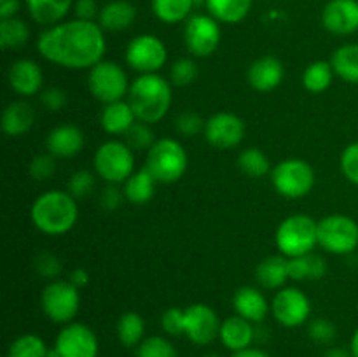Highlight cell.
<instances>
[{
	"instance_id": "1",
	"label": "cell",
	"mask_w": 358,
	"mask_h": 357,
	"mask_svg": "<svg viewBox=\"0 0 358 357\" xmlns=\"http://www.w3.org/2000/svg\"><path fill=\"white\" fill-rule=\"evenodd\" d=\"M37 51L44 59L65 69H93L107 51L105 30L98 21L79 18L62 21L38 34Z\"/></svg>"
},
{
	"instance_id": "2",
	"label": "cell",
	"mask_w": 358,
	"mask_h": 357,
	"mask_svg": "<svg viewBox=\"0 0 358 357\" xmlns=\"http://www.w3.org/2000/svg\"><path fill=\"white\" fill-rule=\"evenodd\" d=\"M30 217L41 233L59 237L76 226L79 219V206L77 200L69 191L49 189L35 200L30 209Z\"/></svg>"
},
{
	"instance_id": "3",
	"label": "cell",
	"mask_w": 358,
	"mask_h": 357,
	"mask_svg": "<svg viewBox=\"0 0 358 357\" xmlns=\"http://www.w3.org/2000/svg\"><path fill=\"white\" fill-rule=\"evenodd\" d=\"M171 100V83L159 74H140L128 91V102L136 119L147 125L159 122L170 111Z\"/></svg>"
},
{
	"instance_id": "4",
	"label": "cell",
	"mask_w": 358,
	"mask_h": 357,
	"mask_svg": "<svg viewBox=\"0 0 358 357\" xmlns=\"http://www.w3.org/2000/svg\"><path fill=\"white\" fill-rule=\"evenodd\" d=\"M276 247L285 258H299L318 245V220L306 214H294L280 223L275 234Z\"/></svg>"
},
{
	"instance_id": "5",
	"label": "cell",
	"mask_w": 358,
	"mask_h": 357,
	"mask_svg": "<svg viewBox=\"0 0 358 357\" xmlns=\"http://www.w3.org/2000/svg\"><path fill=\"white\" fill-rule=\"evenodd\" d=\"M189 158L177 139H157L147 150L145 168L154 175L157 184H175L184 177Z\"/></svg>"
},
{
	"instance_id": "6",
	"label": "cell",
	"mask_w": 358,
	"mask_h": 357,
	"mask_svg": "<svg viewBox=\"0 0 358 357\" xmlns=\"http://www.w3.org/2000/svg\"><path fill=\"white\" fill-rule=\"evenodd\" d=\"M93 168L107 184H124L135 172V154L126 142L107 140L94 153Z\"/></svg>"
},
{
	"instance_id": "7",
	"label": "cell",
	"mask_w": 358,
	"mask_h": 357,
	"mask_svg": "<svg viewBox=\"0 0 358 357\" xmlns=\"http://www.w3.org/2000/svg\"><path fill=\"white\" fill-rule=\"evenodd\" d=\"M271 184L283 198H304L315 186V170L308 161L289 158L271 168Z\"/></svg>"
},
{
	"instance_id": "8",
	"label": "cell",
	"mask_w": 358,
	"mask_h": 357,
	"mask_svg": "<svg viewBox=\"0 0 358 357\" xmlns=\"http://www.w3.org/2000/svg\"><path fill=\"white\" fill-rule=\"evenodd\" d=\"M129 86L131 84H129L124 66L110 59H101L93 69H90V74H87L90 93L103 105L124 100Z\"/></svg>"
},
{
	"instance_id": "9",
	"label": "cell",
	"mask_w": 358,
	"mask_h": 357,
	"mask_svg": "<svg viewBox=\"0 0 358 357\" xmlns=\"http://www.w3.org/2000/svg\"><path fill=\"white\" fill-rule=\"evenodd\" d=\"M318 245L325 252L348 255L358 248V223L345 214H331L318 220Z\"/></svg>"
},
{
	"instance_id": "10",
	"label": "cell",
	"mask_w": 358,
	"mask_h": 357,
	"mask_svg": "<svg viewBox=\"0 0 358 357\" xmlns=\"http://www.w3.org/2000/svg\"><path fill=\"white\" fill-rule=\"evenodd\" d=\"M41 307L45 317L55 324H70L80 307L79 287L70 280H51L42 289Z\"/></svg>"
},
{
	"instance_id": "11",
	"label": "cell",
	"mask_w": 358,
	"mask_h": 357,
	"mask_svg": "<svg viewBox=\"0 0 358 357\" xmlns=\"http://www.w3.org/2000/svg\"><path fill=\"white\" fill-rule=\"evenodd\" d=\"M124 59L129 69L140 74H157L168 62V49L159 37L140 34L126 46Z\"/></svg>"
},
{
	"instance_id": "12",
	"label": "cell",
	"mask_w": 358,
	"mask_h": 357,
	"mask_svg": "<svg viewBox=\"0 0 358 357\" xmlns=\"http://www.w3.org/2000/svg\"><path fill=\"white\" fill-rule=\"evenodd\" d=\"M185 48L194 58H208L222 41L220 23L210 14H192L185 23Z\"/></svg>"
},
{
	"instance_id": "13",
	"label": "cell",
	"mask_w": 358,
	"mask_h": 357,
	"mask_svg": "<svg viewBox=\"0 0 358 357\" xmlns=\"http://www.w3.org/2000/svg\"><path fill=\"white\" fill-rule=\"evenodd\" d=\"M271 314L283 328H299L311 315V301L299 287H282L271 301Z\"/></svg>"
},
{
	"instance_id": "14",
	"label": "cell",
	"mask_w": 358,
	"mask_h": 357,
	"mask_svg": "<svg viewBox=\"0 0 358 357\" xmlns=\"http://www.w3.org/2000/svg\"><path fill=\"white\" fill-rule=\"evenodd\" d=\"M220 318L213 308L205 303H192L184 308V335L194 345H210L219 338Z\"/></svg>"
},
{
	"instance_id": "15",
	"label": "cell",
	"mask_w": 358,
	"mask_h": 357,
	"mask_svg": "<svg viewBox=\"0 0 358 357\" xmlns=\"http://www.w3.org/2000/svg\"><path fill=\"white\" fill-rule=\"evenodd\" d=\"M59 357H98L100 345L90 326L83 322H70L62 328L55 342Z\"/></svg>"
},
{
	"instance_id": "16",
	"label": "cell",
	"mask_w": 358,
	"mask_h": 357,
	"mask_svg": "<svg viewBox=\"0 0 358 357\" xmlns=\"http://www.w3.org/2000/svg\"><path fill=\"white\" fill-rule=\"evenodd\" d=\"M245 122L240 115L233 112H217L206 119L205 135L206 142L215 149H234L245 139Z\"/></svg>"
},
{
	"instance_id": "17",
	"label": "cell",
	"mask_w": 358,
	"mask_h": 357,
	"mask_svg": "<svg viewBox=\"0 0 358 357\" xmlns=\"http://www.w3.org/2000/svg\"><path fill=\"white\" fill-rule=\"evenodd\" d=\"M322 24L334 35L358 31V0H329L322 10Z\"/></svg>"
},
{
	"instance_id": "18",
	"label": "cell",
	"mask_w": 358,
	"mask_h": 357,
	"mask_svg": "<svg viewBox=\"0 0 358 357\" xmlns=\"http://www.w3.org/2000/svg\"><path fill=\"white\" fill-rule=\"evenodd\" d=\"M7 80L10 90L20 97H34L38 94L44 84V74L41 65L30 58L16 59L7 70Z\"/></svg>"
},
{
	"instance_id": "19",
	"label": "cell",
	"mask_w": 358,
	"mask_h": 357,
	"mask_svg": "<svg viewBox=\"0 0 358 357\" xmlns=\"http://www.w3.org/2000/svg\"><path fill=\"white\" fill-rule=\"evenodd\" d=\"M283 76H285V69L280 58L271 55H266L257 58L255 62L250 63L247 70V80L255 91H268L276 90L282 84Z\"/></svg>"
},
{
	"instance_id": "20",
	"label": "cell",
	"mask_w": 358,
	"mask_h": 357,
	"mask_svg": "<svg viewBox=\"0 0 358 357\" xmlns=\"http://www.w3.org/2000/svg\"><path fill=\"white\" fill-rule=\"evenodd\" d=\"M86 136L83 130L76 125H59L49 132L45 147L55 158H73L84 149Z\"/></svg>"
},
{
	"instance_id": "21",
	"label": "cell",
	"mask_w": 358,
	"mask_h": 357,
	"mask_svg": "<svg viewBox=\"0 0 358 357\" xmlns=\"http://www.w3.org/2000/svg\"><path fill=\"white\" fill-rule=\"evenodd\" d=\"M233 308L236 315L247 318L252 324H262L271 310V304L268 303L266 294L257 287L243 286L234 293Z\"/></svg>"
},
{
	"instance_id": "22",
	"label": "cell",
	"mask_w": 358,
	"mask_h": 357,
	"mask_svg": "<svg viewBox=\"0 0 358 357\" xmlns=\"http://www.w3.org/2000/svg\"><path fill=\"white\" fill-rule=\"evenodd\" d=\"M219 340L233 354L250 349L255 342V324L240 315H231L220 324Z\"/></svg>"
},
{
	"instance_id": "23",
	"label": "cell",
	"mask_w": 358,
	"mask_h": 357,
	"mask_svg": "<svg viewBox=\"0 0 358 357\" xmlns=\"http://www.w3.org/2000/svg\"><path fill=\"white\" fill-rule=\"evenodd\" d=\"M136 7L129 0H110L98 14V24L105 31H124L135 23Z\"/></svg>"
},
{
	"instance_id": "24",
	"label": "cell",
	"mask_w": 358,
	"mask_h": 357,
	"mask_svg": "<svg viewBox=\"0 0 358 357\" xmlns=\"http://www.w3.org/2000/svg\"><path fill=\"white\" fill-rule=\"evenodd\" d=\"M255 279L262 289H282L289 276V258L283 254H273L262 259L255 270Z\"/></svg>"
},
{
	"instance_id": "25",
	"label": "cell",
	"mask_w": 358,
	"mask_h": 357,
	"mask_svg": "<svg viewBox=\"0 0 358 357\" xmlns=\"http://www.w3.org/2000/svg\"><path fill=\"white\" fill-rule=\"evenodd\" d=\"M35 122V111L28 102L14 100L3 108L2 130L9 136H21L31 130Z\"/></svg>"
},
{
	"instance_id": "26",
	"label": "cell",
	"mask_w": 358,
	"mask_h": 357,
	"mask_svg": "<svg viewBox=\"0 0 358 357\" xmlns=\"http://www.w3.org/2000/svg\"><path fill=\"white\" fill-rule=\"evenodd\" d=\"M138 121L133 112L131 105L128 100H119L114 104H107L100 114L101 128L108 135H126L129 128Z\"/></svg>"
},
{
	"instance_id": "27",
	"label": "cell",
	"mask_w": 358,
	"mask_h": 357,
	"mask_svg": "<svg viewBox=\"0 0 358 357\" xmlns=\"http://www.w3.org/2000/svg\"><path fill=\"white\" fill-rule=\"evenodd\" d=\"M31 20L42 27H52L65 20L76 0H24Z\"/></svg>"
},
{
	"instance_id": "28",
	"label": "cell",
	"mask_w": 358,
	"mask_h": 357,
	"mask_svg": "<svg viewBox=\"0 0 358 357\" xmlns=\"http://www.w3.org/2000/svg\"><path fill=\"white\" fill-rule=\"evenodd\" d=\"M156 184L157 181L154 178V175L143 167L129 175L128 181L122 184V192H124V198L131 205H145L152 200Z\"/></svg>"
},
{
	"instance_id": "29",
	"label": "cell",
	"mask_w": 358,
	"mask_h": 357,
	"mask_svg": "<svg viewBox=\"0 0 358 357\" xmlns=\"http://www.w3.org/2000/svg\"><path fill=\"white\" fill-rule=\"evenodd\" d=\"M252 6L254 0H206L205 4L210 16L224 24L241 23L252 10Z\"/></svg>"
},
{
	"instance_id": "30",
	"label": "cell",
	"mask_w": 358,
	"mask_h": 357,
	"mask_svg": "<svg viewBox=\"0 0 358 357\" xmlns=\"http://www.w3.org/2000/svg\"><path fill=\"white\" fill-rule=\"evenodd\" d=\"M325 275H327V261L315 252L289 259V276L296 282L320 280Z\"/></svg>"
},
{
	"instance_id": "31",
	"label": "cell",
	"mask_w": 358,
	"mask_h": 357,
	"mask_svg": "<svg viewBox=\"0 0 358 357\" xmlns=\"http://www.w3.org/2000/svg\"><path fill=\"white\" fill-rule=\"evenodd\" d=\"M331 65L345 83L358 84V44H345L332 52Z\"/></svg>"
},
{
	"instance_id": "32",
	"label": "cell",
	"mask_w": 358,
	"mask_h": 357,
	"mask_svg": "<svg viewBox=\"0 0 358 357\" xmlns=\"http://www.w3.org/2000/svg\"><path fill=\"white\" fill-rule=\"evenodd\" d=\"M117 338L122 346H138L145 340V321L136 312H124L117 321Z\"/></svg>"
},
{
	"instance_id": "33",
	"label": "cell",
	"mask_w": 358,
	"mask_h": 357,
	"mask_svg": "<svg viewBox=\"0 0 358 357\" xmlns=\"http://www.w3.org/2000/svg\"><path fill=\"white\" fill-rule=\"evenodd\" d=\"M194 0H152V13L166 24H177L191 18Z\"/></svg>"
},
{
	"instance_id": "34",
	"label": "cell",
	"mask_w": 358,
	"mask_h": 357,
	"mask_svg": "<svg viewBox=\"0 0 358 357\" xmlns=\"http://www.w3.org/2000/svg\"><path fill=\"white\" fill-rule=\"evenodd\" d=\"M334 69H332L331 62H324V59H318V62L310 63V65L304 69L303 72V86L304 90L310 91V93H324L325 90H329V86L334 80Z\"/></svg>"
},
{
	"instance_id": "35",
	"label": "cell",
	"mask_w": 358,
	"mask_h": 357,
	"mask_svg": "<svg viewBox=\"0 0 358 357\" xmlns=\"http://www.w3.org/2000/svg\"><path fill=\"white\" fill-rule=\"evenodd\" d=\"M30 38V28L20 18L0 20V46L3 49H20Z\"/></svg>"
},
{
	"instance_id": "36",
	"label": "cell",
	"mask_w": 358,
	"mask_h": 357,
	"mask_svg": "<svg viewBox=\"0 0 358 357\" xmlns=\"http://www.w3.org/2000/svg\"><path fill=\"white\" fill-rule=\"evenodd\" d=\"M238 167L243 174L254 178H261L266 174H271L269 158L259 147H248V149L241 150L238 156Z\"/></svg>"
},
{
	"instance_id": "37",
	"label": "cell",
	"mask_w": 358,
	"mask_h": 357,
	"mask_svg": "<svg viewBox=\"0 0 358 357\" xmlns=\"http://www.w3.org/2000/svg\"><path fill=\"white\" fill-rule=\"evenodd\" d=\"M48 345L34 332H27L14 340L7 350V357H48Z\"/></svg>"
},
{
	"instance_id": "38",
	"label": "cell",
	"mask_w": 358,
	"mask_h": 357,
	"mask_svg": "<svg viewBox=\"0 0 358 357\" xmlns=\"http://www.w3.org/2000/svg\"><path fill=\"white\" fill-rule=\"evenodd\" d=\"M136 357H180L173 343L164 336H147L136 346Z\"/></svg>"
},
{
	"instance_id": "39",
	"label": "cell",
	"mask_w": 358,
	"mask_h": 357,
	"mask_svg": "<svg viewBox=\"0 0 358 357\" xmlns=\"http://www.w3.org/2000/svg\"><path fill=\"white\" fill-rule=\"evenodd\" d=\"M94 188H96V175L90 170L73 172L69 178V184H66V191L76 200L90 198Z\"/></svg>"
},
{
	"instance_id": "40",
	"label": "cell",
	"mask_w": 358,
	"mask_h": 357,
	"mask_svg": "<svg viewBox=\"0 0 358 357\" xmlns=\"http://www.w3.org/2000/svg\"><path fill=\"white\" fill-rule=\"evenodd\" d=\"M196 77H198V65L192 58H178L170 66L171 86L185 88L194 83Z\"/></svg>"
},
{
	"instance_id": "41",
	"label": "cell",
	"mask_w": 358,
	"mask_h": 357,
	"mask_svg": "<svg viewBox=\"0 0 358 357\" xmlns=\"http://www.w3.org/2000/svg\"><path fill=\"white\" fill-rule=\"evenodd\" d=\"M126 140L124 142L131 147L133 150H149L150 147L156 142V135L150 130V126L147 122L136 121L131 128L126 132Z\"/></svg>"
},
{
	"instance_id": "42",
	"label": "cell",
	"mask_w": 358,
	"mask_h": 357,
	"mask_svg": "<svg viewBox=\"0 0 358 357\" xmlns=\"http://www.w3.org/2000/svg\"><path fill=\"white\" fill-rule=\"evenodd\" d=\"M28 174L37 182L49 181L56 174V158L51 153L37 154L28 164Z\"/></svg>"
},
{
	"instance_id": "43",
	"label": "cell",
	"mask_w": 358,
	"mask_h": 357,
	"mask_svg": "<svg viewBox=\"0 0 358 357\" xmlns=\"http://www.w3.org/2000/svg\"><path fill=\"white\" fill-rule=\"evenodd\" d=\"M308 335L313 340L315 343H320V345H329L336 340L338 336V329H336L334 322H331L329 318H313V321L308 324Z\"/></svg>"
},
{
	"instance_id": "44",
	"label": "cell",
	"mask_w": 358,
	"mask_h": 357,
	"mask_svg": "<svg viewBox=\"0 0 358 357\" xmlns=\"http://www.w3.org/2000/svg\"><path fill=\"white\" fill-rule=\"evenodd\" d=\"M206 121L199 114L192 111H185L182 114H178V118L175 119V130H177L178 135L182 136H194L198 133L205 132Z\"/></svg>"
},
{
	"instance_id": "45",
	"label": "cell",
	"mask_w": 358,
	"mask_h": 357,
	"mask_svg": "<svg viewBox=\"0 0 358 357\" xmlns=\"http://www.w3.org/2000/svg\"><path fill=\"white\" fill-rule=\"evenodd\" d=\"M34 266L35 272H37L38 275L49 280H56V276H58L63 270L62 259L56 254H51V252H42V254H38L37 258H35Z\"/></svg>"
},
{
	"instance_id": "46",
	"label": "cell",
	"mask_w": 358,
	"mask_h": 357,
	"mask_svg": "<svg viewBox=\"0 0 358 357\" xmlns=\"http://www.w3.org/2000/svg\"><path fill=\"white\" fill-rule=\"evenodd\" d=\"M341 172L346 181L358 186V142L350 144L341 153Z\"/></svg>"
},
{
	"instance_id": "47",
	"label": "cell",
	"mask_w": 358,
	"mask_h": 357,
	"mask_svg": "<svg viewBox=\"0 0 358 357\" xmlns=\"http://www.w3.org/2000/svg\"><path fill=\"white\" fill-rule=\"evenodd\" d=\"M161 328L168 336L184 335V310L178 307H171L161 315Z\"/></svg>"
},
{
	"instance_id": "48",
	"label": "cell",
	"mask_w": 358,
	"mask_h": 357,
	"mask_svg": "<svg viewBox=\"0 0 358 357\" xmlns=\"http://www.w3.org/2000/svg\"><path fill=\"white\" fill-rule=\"evenodd\" d=\"M41 104L48 108L49 112H58L69 104V97H66V91H63L62 88H48L41 93Z\"/></svg>"
},
{
	"instance_id": "49",
	"label": "cell",
	"mask_w": 358,
	"mask_h": 357,
	"mask_svg": "<svg viewBox=\"0 0 358 357\" xmlns=\"http://www.w3.org/2000/svg\"><path fill=\"white\" fill-rule=\"evenodd\" d=\"M122 200H126L122 189H119L117 184H107V188H103L100 195V205L107 212H114L121 206Z\"/></svg>"
},
{
	"instance_id": "50",
	"label": "cell",
	"mask_w": 358,
	"mask_h": 357,
	"mask_svg": "<svg viewBox=\"0 0 358 357\" xmlns=\"http://www.w3.org/2000/svg\"><path fill=\"white\" fill-rule=\"evenodd\" d=\"M73 13H76V18H79V20L94 21L98 14H100V9H98L96 0H76Z\"/></svg>"
},
{
	"instance_id": "51",
	"label": "cell",
	"mask_w": 358,
	"mask_h": 357,
	"mask_svg": "<svg viewBox=\"0 0 358 357\" xmlns=\"http://www.w3.org/2000/svg\"><path fill=\"white\" fill-rule=\"evenodd\" d=\"M21 7V0H0V20L14 18Z\"/></svg>"
},
{
	"instance_id": "52",
	"label": "cell",
	"mask_w": 358,
	"mask_h": 357,
	"mask_svg": "<svg viewBox=\"0 0 358 357\" xmlns=\"http://www.w3.org/2000/svg\"><path fill=\"white\" fill-rule=\"evenodd\" d=\"M69 280L73 284V286L80 289V287L87 286V282H90V273H87L84 268H76L72 273H70Z\"/></svg>"
},
{
	"instance_id": "53",
	"label": "cell",
	"mask_w": 358,
	"mask_h": 357,
	"mask_svg": "<svg viewBox=\"0 0 358 357\" xmlns=\"http://www.w3.org/2000/svg\"><path fill=\"white\" fill-rule=\"evenodd\" d=\"M231 357H269L264 350L261 349H247V350H241V352H234Z\"/></svg>"
},
{
	"instance_id": "54",
	"label": "cell",
	"mask_w": 358,
	"mask_h": 357,
	"mask_svg": "<svg viewBox=\"0 0 358 357\" xmlns=\"http://www.w3.org/2000/svg\"><path fill=\"white\" fill-rule=\"evenodd\" d=\"M322 357H353V356L350 350L343 349V346H331V349H329Z\"/></svg>"
},
{
	"instance_id": "55",
	"label": "cell",
	"mask_w": 358,
	"mask_h": 357,
	"mask_svg": "<svg viewBox=\"0 0 358 357\" xmlns=\"http://www.w3.org/2000/svg\"><path fill=\"white\" fill-rule=\"evenodd\" d=\"M350 352H352L353 357H358V328L355 329L352 336V343H350Z\"/></svg>"
},
{
	"instance_id": "56",
	"label": "cell",
	"mask_w": 358,
	"mask_h": 357,
	"mask_svg": "<svg viewBox=\"0 0 358 357\" xmlns=\"http://www.w3.org/2000/svg\"><path fill=\"white\" fill-rule=\"evenodd\" d=\"M203 357H222V356H219V354L217 352H210V354H205V356Z\"/></svg>"
},
{
	"instance_id": "57",
	"label": "cell",
	"mask_w": 358,
	"mask_h": 357,
	"mask_svg": "<svg viewBox=\"0 0 358 357\" xmlns=\"http://www.w3.org/2000/svg\"><path fill=\"white\" fill-rule=\"evenodd\" d=\"M194 4H196V7H199V6H205V4H206V0H194Z\"/></svg>"
}]
</instances>
